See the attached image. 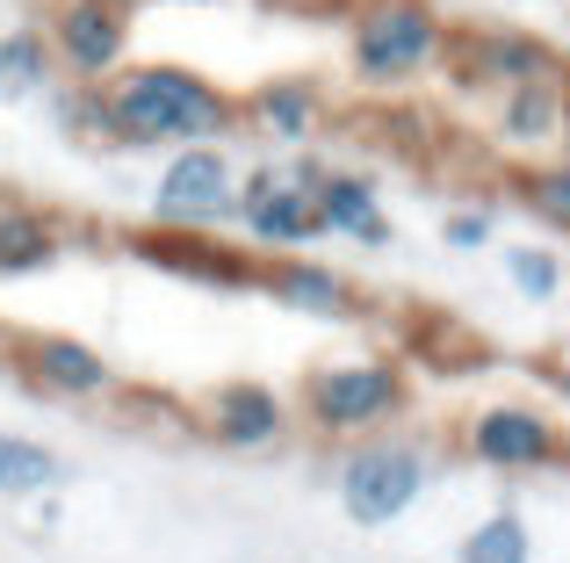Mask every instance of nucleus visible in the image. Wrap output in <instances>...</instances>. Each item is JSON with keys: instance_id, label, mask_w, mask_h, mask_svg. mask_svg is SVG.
<instances>
[{"instance_id": "obj_17", "label": "nucleus", "mask_w": 570, "mask_h": 563, "mask_svg": "<svg viewBox=\"0 0 570 563\" xmlns=\"http://www.w3.org/2000/svg\"><path fill=\"white\" fill-rule=\"evenodd\" d=\"M138 254L188 275V282H203V289H253V275H261L246 254H232L217 239H188V231H153V239H138Z\"/></svg>"}, {"instance_id": "obj_21", "label": "nucleus", "mask_w": 570, "mask_h": 563, "mask_svg": "<svg viewBox=\"0 0 570 563\" xmlns=\"http://www.w3.org/2000/svg\"><path fill=\"white\" fill-rule=\"evenodd\" d=\"M0 72H8V87H51L58 80L51 43H43L37 22H22V29H8V37H0Z\"/></svg>"}, {"instance_id": "obj_26", "label": "nucleus", "mask_w": 570, "mask_h": 563, "mask_svg": "<svg viewBox=\"0 0 570 563\" xmlns=\"http://www.w3.org/2000/svg\"><path fill=\"white\" fill-rule=\"evenodd\" d=\"M557 152H563V159H570V116H563V145H557Z\"/></svg>"}, {"instance_id": "obj_1", "label": "nucleus", "mask_w": 570, "mask_h": 563, "mask_svg": "<svg viewBox=\"0 0 570 563\" xmlns=\"http://www.w3.org/2000/svg\"><path fill=\"white\" fill-rule=\"evenodd\" d=\"M109 101V145L124 152H181V145H224L238 130V95H224L217 80L188 66H124L116 80H101Z\"/></svg>"}, {"instance_id": "obj_3", "label": "nucleus", "mask_w": 570, "mask_h": 563, "mask_svg": "<svg viewBox=\"0 0 570 563\" xmlns=\"http://www.w3.org/2000/svg\"><path fill=\"white\" fill-rule=\"evenodd\" d=\"M296 419L318 441H376L412 412V376L390 354H347V362H318L296 391Z\"/></svg>"}, {"instance_id": "obj_28", "label": "nucleus", "mask_w": 570, "mask_h": 563, "mask_svg": "<svg viewBox=\"0 0 570 563\" xmlns=\"http://www.w3.org/2000/svg\"><path fill=\"white\" fill-rule=\"evenodd\" d=\"M0 95H8V72H0Z\"/></svg>"}, {"instance_id": "obj_18", "label": "nucleus", "mask_w": 570, "mask_h": 563, "mask_svg": "<svg viewBox=\"0 0 570 563\" xmlns=\"http://www.w3.org/2000/svg\"><path fill=\"white\" fill-rule=\"evenodd\" d=\"M58 484H66V463L43 441L0 434V498H51Z\"/></svg>"}, {"instance_id": "obj_22", "label": "nucleus", "mask_w": 570, "mask_h": 563, "mask_svg": "<svg viewBox=\"0 0 570 563\" xmlns=\"http://www.w3.org/2000/svg\"><path fill=\"white\" fill-rule=\"evenodd\" d=\"M505 282L528 304H549V296H563V254H549V246H505Z\"/></svg>"}, {"instance_id": "obj_25", "label": "nucleus", "mask_w": 570, "mask_h": 563, "mask_svg": "<svg viewBox=\"0 0 570 563\" xmlns=\"http://www.w3.org/2000/svg\"><path fill=\"white\" fill-rule=\"evenodd\" d=\"M549 391H557L563 405H570V354H557V362H549Z\"/></svg>"}, {"instance_id": "obj_11", "label": "nucleus", "mask_w": 570, "mask_h": 563, "mask_svg": "<svg viewBox=\"0 0 570 563\" xmlns=\"http://www.w3.org/2000/svg\"><path fill=\"white\" fill-rule=\"evenodd\" d=\"M195 426L232 455H261V448H282V441H289L296 412H289V397H282L275 383L238 376V383H217V391L195 397Z\"/></svg>"}, {"instance_id": "obj_6", "label": "nucleus", "mask_w": 570, "mask_h": 563, "mask_svg": "<svg viewBox=\"0 0 570 563\" xmlns=\"http://www.w3.org/2000/svg\"><path fill=\"white\" fill-rule=\"evenodd\" d=\"M232 196H238V167L224 145H181L167 152L153 181V231H188V239H217L232 225Z\"/></svg>"}, {"instance_id": "obj_23", "label": "nucleus", "mask_w": 570, "mask_h": 563, "mask_svg": "<svg viewBox=\"0 0 570 563\" xmlns=\"http://www.w3.org/2000/svg\"><path fill=\"white\" fill-rule=\"evenodd\" d=\"M51 116L72 130L80 145H109V101H101V87H58L51 95Z\"/></svg>"}, {"instance_id": "obj_20", "label": "nucleus", "mask_w": 570, "mask_h": 563, "mask_svg": "<svg viewBox=\"0 0 570 563\" xmlns=\"http://www.w3.org/2000/svg\"><path fill=\"white\" fill-rule=\"evenodd\" d=\"M455 563H534V535L520 513H484V521L462 535Z\"/></svg>"}, {"instance_id": "obj_16", "label": "nucleus", "mask_w": 570, "mask_h": 563, "mask_svg": "<svg viewBox=\"0 0 570 563\" xmlns=\"http://www.w3.org/2000/svg\"><path fill=\"white\" fill-rule=\"evenodd\" d=\"M66 260V225L22 196H0V282H29Z\"/></svg>"}, {"instance_id": "obj_7", "label": "nucleus", "mask_w": 570, "mask_h": 563, "mask_svg": "<svg viewBox=\"0 0 570 563\" xmlns=\"http://www.w3.org/2000/svg\"><path fill=\"white\" fill-rule=\"evenodd\" d=\"M43 43L72 87H101L130 66V14L109 0H43Z\"/></svg>"}, {"instance_id": "obj_8", "label": "nucleus", "mask_w": 570, "mask_h": 563, "mask_svg": "<svg viewBox=\"0 0 570 563\" xmlns=\"http://www.w3.org/2000/svg\"><path fill=\"white\" fill-rule=\"evenodd\" d=\"M448 72H455L462 95H505V87H528V80H557L563 58L534 29L476 22V29H448Z\"/></svg>"}, {"instance_id": "obj_14", "label": "nucleus", "mask_w": 570, "mask_h": 563, "mask_svg": "<svg viewBox=\"0 0 570 563\" xmlns=\"http://www.w3.org/2000/svg\"><path fill=\"white\" fill-rule=\"evenodd\" d=\"M253 289H267L282 310H296V318H325V325H347V318H362V289H354V275L325 268V260H311V254L261 260Z\"/></svg>"}, {"instance_id": "obj_15", "label": "nucleus", "mask_w": 570, "mask_h": 563, "mask_svg": "<svg viewBox=\"0 0 570 563\" xmlns=\"http://www.w3.org/2000/svg\"><path fill=\"white\" fill-rule=\"evenodd\" d=\"M325 124V87L304 72H282L261 80L253 95H238V130H261L267 145H311Z\"/></svg>"}, {"instance_id": "obj_19", "label": "nucleus", "mask_w": 570, "mask_h": 563, "mask_svg": "<svg viewBox=\"0 0 570 563\" xmlns=\"http://www.w3.org/2000/svg\"><path fill=\"white\" fill-rule=\"evenodd\" d=\"M513 196H520V210H528V217H542L549 231H563V239H570V159H563V152L520 167Z\"/></svg>"}, {"instance_id": "obj_13", "label": "nucleus", "mask_w": 570, "mask_h": 563, "mask_svg": "<svg viewBox=\"0 0 570 563\" xmlns=\"http://www.w3.org/2000/svg\"><path fill=\"white\" fill-rule=\"evenodd\" d=\"M311 217H318V239L333 231V239H354V246H368V254L397 246V225L383 217V188L354 167H325L318 181H311Z\"/></svg>"}, {"instance_id": "obj_5", "label": "nucleus", "mask_w": 570, "mask_h": 563, "mask_svg": "<svg viewBox=\"0 0 570 563\" xmlns=\"http://www.w3.org/2000/svg\"><path fill=\"white\" fill-rule=\"evenodd\" d=\"M455 441L476 470H499V477H542V470L570 463L563 419L542 412L534 397H491V405H476Z\"/></svg>"}, {"instance_id": "obj_4", "label": "nucleus", "mask_w": 570, "mask_h": 563, "mask_svg": "<svg viewBox=\"0 0 570 563\" xmlns=\"http://www.w3.org/2000/svg\"><path fill=\"white\" fill-rule=\"evenodd\" d=\"M426 484H433V448L419 434H404V426H390L376 441H354L333 470L340 513L354 527H397L426 498Z\"/></svg>"}, {"instance_id": "obj_9", "label": "nucleus", "mask_w": 570, "mask_h": 563, "mask_svg": "<svg viewBox=\"0 0 570 563\" xmlns=\"http://www.w3.org/2000/svg\"><path fill=\"white\" fill-rule=\"evenodd\" d=\"M232 225L246 231V246H253V254H267V260H289V254H304V246H318L311 188L289 181L275 159H267V167H253V174H238Z\"/></svg>"}, {"instance_id": "obj_10", "label": "nucleus", "mask_w": 570, "mask_h": 563, "mask_svg": "<svg viewBox=\"0 0 570 563\" xmlns=\"http://www.w3.org/2000/svg\"><path fill=\"white\" fill-rule=\"evenodd\" d=\"M14 376L43 397H66V405H109L124 391L109 354L72 339V333H22L14 339Z\"/></svg>"}, {"instance_id": "obj_27", "label": "nucleus", "mask_w": 570, "mask_h": 563, "mask_svg": "<svg viewBox=\"0 0 570 563\" xmlns=\"http://www.w3.org/2000/svg\"><path fill=\"white\" fill-rule=\"evenodd\" d=\"M109 8H124V14H130V8H138V0H109Z\"/></svg>"}, {"instance_id": "obj_12", "label": "nucleus", "mask_w": 570, "mask_h": 563, "mask_svg": "<svg viewBox=\"0 0 570 563\" xmlns=\"http://www.w3.org/2000/svg\"><path fill=\"white\" fill-rule=\"evenodd\" d=\"M563 116H570V66L557 80H528V87L491 95V145L520 152L534 167V159H549L563 145Z\"/></svg>"}, {"instance_id": "obj_24", "label": "nucleus", "mask_w": 570, "mask_h": 563, "mask_svg": "<svg viewBox=\"0 0 570 563\" xmlns=\"http://www.w3.org/2000/svg\"><path fill=\"white\" fill-rule=\"evenodd\" d=\"M441 239L455 246V254L491 246V210H484V203H470V210H448V217H441Z\"/></svg>"}, {"instance_id": "obj_2", "label": "nucleus", "mask_w": 570, "mask_h": 563, "mask_svg": "<svg viewBox=\"0 0 570 563\" xmlns=\"http://www.w3.org/2000/svg\"><path fill=\"white\" fill-rule=\"evenodd\" d=\"M448 66V14L433 0H354L347 72L368 95H404Z\"/></svg>"}]
</instances>
